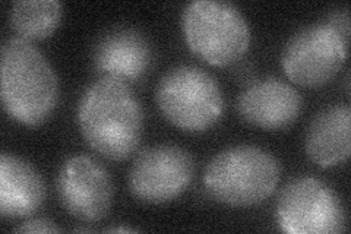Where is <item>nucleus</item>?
Masks as SVG:
<instances>
[{
  "instance_id": "8",
  "label": "nucleus",
  "mask_w": 351,
  "mask_h": 234,
  "mask_svg": "<svg viewBox=\"0 0 351 234\" xmlns=\"http://www.w3.org/2000/svg\"><path fill=\"white\" fill-rule=\"evenodd\" d=\"M195 176L192 154L179 145L161 143L142 150L132 163L130 194L144 204H166L179 198Z\"/></svg>"
},
{
  "instance_id": "13",
  "label": "nucleus",
  "mask_w": 351,
  "mask_h": 234,
  "mask_svg": "<svg viewBox=\"0 0 351 234\" xmlns=\"http://www.w3.org/2000/svg\"><path fill=\"white\" fill-rule=\"evenodd\" d=\"M46 199L38 170L18 155H0V214L5 218L29 217Z\"/></svg>"
},
{
  "instance_id": "11",
  "label": "nucleus",
  "mask_w": 351,
  "mask_h": 234,
  "mask_svg": "<svg viewBox=\"0 0 351 234\" xmlns=\"http://www.w3.org/2000/svg\"><path fill=\"white\" fill-rule=\"evenodd\" d=\"M93 63L101 78H116L123 82L144 76L152 63V46L145 34L130 27L107 31L97 41Z\"/></svg>"
},
{
  "instance_id": "16",
  "label": "nucleus",
  "mask_w": 351,
  "mask_h": 234,
  "mask_svg": "<svg viewBox=\"0 0 351 234\" xmlns=\"http://www.w3.org/2000/svg\"><path fill=\"white\" fill-rule=\"evenodd\" d=\"M233 75L239 84L243 85H250L256 81V75H255V68L250 62H236Z\"/></svg>"
},
{
  "instance_id": "17",
  "label": "nucleus",
  "mask_w": 351,
  "mask_h": 234,
  "mask_svg": "<svg viewBox=\"0 0 351 234\" xmlns=\"http://www.w3.org/2000/svg\"><path fill=\"white\" fill-rule=\"evenodd\" d=\"M325 21L328 24H331L334 28H337L347 38H350V15H348L347 8L343 10H337V12L326 16Z\"/></svg>"
},
{
  "instance_id": "12",
  "label": "nucleus",
  "mask_w": 351,
  "mask_h": 234,
  "mask_svg": "<svg viewBox=\"0 0 351 234\" xmlns=\"http://www.w3.org/2000/svg\"><path fill=\"white\" fill-rule=\"evenodd\" d=\"M307 157L324 169L344 163L351 154V108L331 104L313 116L306 130Z\"/></svg>"
},
{
  "instance_id": "1",
  "label": "nucleus",
  "mask_w": 351,
  "mask_h": 234,
  "mask_svg": "<svg viewBox=\"0 0 351 234\" xmlns=\"http://www.w3.org/2000/svg\"><path fill=\"white\" fill-rule=\"evenodd\" d=\"M76 119L88 145L113 161L129 159L144 137V107L134 90L116 78H100L86 86Z\"/></svg>"
},
{
  "instance_id": "18",
  "label": "nucleus",
  "mask_w": 351,
  "mask_h": 234,
  "mask_svg": "<svg viewBox=\"0 0 351 234\" xmlns=\"http://www.w3.org/2000/svg\"><path fill=\"white\" fill-rule=\"evenodd\" d=\"M106 233H138L139 230L130 229V227H110L104 230Z\"/></svg>"
},
{
  "instance_id": "10",
  "label": "nucleus",
  "mask_w": 351,
  "mask_h": 234,
  "mask_svg": "<svg viewBox=\"0 0 351 234\" xmlns=\"http://www.w3.org/2000/svg\"><path fill=\"white\" fill-rule=\"evenodd\" d=\"M303 98L289 82L269 76L247 85L237 100L240 117L265 130L291 126L302 113Z\"/></svg>"
},
{
  "instance_id": "7",
  "label": "nucleus",
  "mask_w": 351,
  "mask_h": 234,
  "mask_svg": "<svg viewBox=\"0 0 351 234\" xmlns=\"http://www.w3.org/2000/svg\"><path fill=\"white\" fill-rule=\"evenodd\" d=\"M348 38L326 21L295 31L285 43L281 65L293 82L306 88L328 84L343 68Z\"/></svg>"
},
{
  "instance_id": "2",
  "label": "nucleus",
  "mask_w": 351,
  "mask_h": 234,
  "mask_svg": "<svg viewBox=\"0 0 351 234\" xmlns=\"http://www.w3.org/2000/svg\"><path fill=\"white\" fill-rule=\"evenodd\" d=\"M0 98L6 113L27 126L44 124L56 108L58 75L31 41L14 37L2 46Z\"/></svg>"
},
{
  "instance_id": "3",
  "label": "nucleus",
  "mask_w": 351,
  "mask_h": 234,
  "mask_svg": "<svg viewBox=\"0 0 351 234\" xmlns=\"http://www.w3.org/2000/svg\"><path fill=\"white\" fill-rule=\"evenodd\" d=\"M281 165L255 145H236L219 151L206 164L204 186L213 199L230 207H254L276 191Z\"/></svg>"
},
{
  "instance_id": "9",
  "label": "nucleus",
  "mask_w": 351,
  "mask_h": 234,
  "mask_svg": "<svg viewBox=\"0 0 351 234\" xmlns=\"http://www.w3.org/2000/svg\"><path fill=\"white\" fill-rule=\"evenodd\" d=\"M56 194L63 209L82 222L107 217L113 204V180L106 167L88 155L64 160L56 176Z\"/></svg>"
},
{
  "instance_id": "4",
  "label": "nucleus",
  "mask_w": 351,
  "mask_h": 234,
  "mask_svg": "<svg viewBox=\"0 0 351 234\" xmlns=\"http://www.w3.org/2000/svg\"><path fill=\"white\" fill-rule=\"evenodd\" d=\"M182 30L189 49L215 66L239 62L252 40L246 16L236 5L221 0H193L186 5Z\"/></svg>"
},
{
  "instance_id": "14",
  "label": "nucleus",
  "mask_w": 351,
  "mask_h": 234,
  "mask_svg": "<svg viewBox=\"0 0 351 234\" xmlns=\"http://www.w3.org/2000/svg\"><path fill=\"white\" fill-rule=\"evenodd\" d=\"M62 16L60 0H16L9 10V25L22 40H44L58 30Z\"/></svg>"
},
{
  "instance_id": "5",
  "label": "nucleus",
  "mask_w": 351,
  "mask_h": 234,
  "mask_svg": "<svg viewBox=\"0 0 351 234\" xmlns=\"http://www.w3.org/2000/svg\"><path fill=\"white\" fill-rule=\"evenodd\" d=\"M161 115L186 132L213 128L224 111V95L215 78L196 65H179L164 75L156 91Z\"/></svg>"
},
{
  "instance_id": "15",
  "label": "nucleus",
  "mask_w": 351,
  "mask_h": 234,
  "mask_svg": "<svg viewBox=\"0 0 351 234\" xmlns=\"http://www.w3.org/2000/svg\"><path fill=\"white\" fill-rule=\"evenodd\" d=\"M16 233H59L60 229L56 226V222L44 218V217H37V218H29L15 229Z\"/></svg>"
},
{
  "instance_id": "6",
  "label": "nucleus",
  "mask_w": 351,
  "mask_h": 234,
  "mask_svg": "<svg viewBox=\"0 0 351 234\" xmlns=\"http://www.w3.org/2000/svg\"><path fill=\"white\" fill-rule=\"evenodd\" d=\"M277 222L289 234H332L346 230V209L322 180L302 176L285 183L277 200Z\"/></svg>"
}]
</instances>
